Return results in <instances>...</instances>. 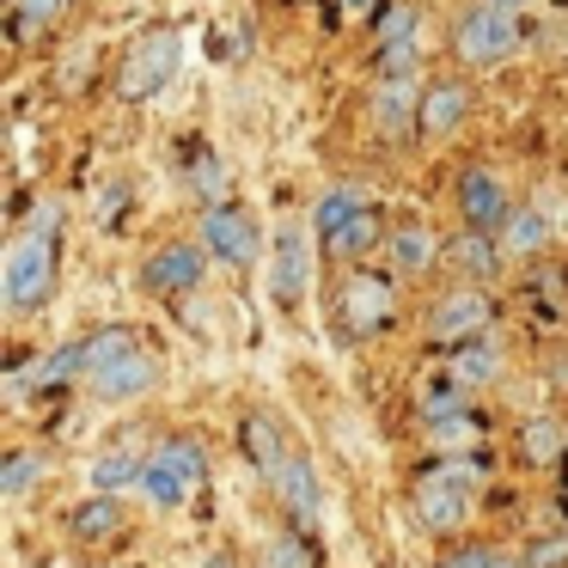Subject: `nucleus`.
<instances>
[{"label":"nucleus","mask_w":568,"mask_h":568,"mask_svg":"<svg viewBox=\"0 0 568 568\" xmlns=\"http://www.w3.org/2000/svg\"><path fill=\"white\" fill-rule=\"evenodd\" d=\"M50 287H55V233L50 226H31L0 257V294H7L13 312H31L50 300Z\"/></svg>","instance_id":"obj_1"},{"label":"nucleus","mask_w":568,"mask_h":568,"mask_svg":"<svg viewBox=\"0 0 568 568\" xmlns=\"http://www.w3.org/2000/svg\"><path fill=\"white\" fill-rule=\"evenodd\" d=\"M514 50H519V19L507 13L501 0H489V7L458 19V55H465L470 68H495Z\"/></svg>","instance_id":"obj_2"},{"label":"nucleus","mask_w":568,"mask_h":568,"mask_svg":"<svg viewBox=\"0 0 568 568\" xmlns=\"http://www.w3.org/2000/svg\"><path fill=\"white\" fill-rule=\"evenodd\" d=\"M178 62H184V43H178L172 31H153L148 43H135V55H129V68H123V99H160V92L172 87Z\"/></svg>","instance_id":"obj_3"},{"label":"nucleus","mask_w":568,"mask_h":568,"mask_svg":"<svg viewBox=\"0 0 568 568\" xmlns=\"http://www.w3.org/2000/svg\"><path fill=\"white\" fill-rule=\"evenodd\" d=\"M306 282H312V239H306V226L282 221L270 239V287H275V300H300Z\"/></svg>","instance_id":"obj_4"},{"label":"nucleus","mask_w":568,"mask_h":568,"mask_svg":"<svg viewBox=\"0 0 568 568\" xmlns=\"http://www.w3.org/2000/svg\"><path fill=\"white\" fill-rule=\"evenodd\" d=\"M92 397H104V404H135V397H148L153 385H160V361H153V348H129V355H116L111 367L92 373Z\"/></svg>","instance_id":"obj_5"},{"label":"nucleus","mask_w":568,"mask_h":568,"mask_svg":"<svg viewBox=\"0 0 568 568\" xmlns=\"http://www.w3.org/2000/svg\"><path fill=\"white\" fill-rule=\"evenodd\" d=\"M458 214H465V226H477V233H501L507 221H514V202H507V184L495 172H465L458 178Z\"/></svg>","instance_id":"obj_6"},{"label":"nucleus","mask_w":568,"mask_h":568,"mask_svg":"<svg viewBox=\"0 0 568 568\" xmlns=\"http://www.w3.org/2000/svg\"><path fill=\"white\" fill-rule=\"evenodd\" d=\"M202 245H209V257H221V263H251L257 257V226H251V214L214 202V209L202 214Z\"/></svg>","instance_id":"obj_7"},{"label":"nucleus","mask_w":568,"mask_h":568,"mask_svg":"<svg viewBox=\"0 0 568 568\" xmlns=\"http://www.w3.org/2000/svg\"><path fill=\"white\" fill-rule=\"evenodd\" d=\"M209 275V245H165L148 263V287L153 294H196Z\"/></svg>","instance_id":"obj_8"},{"label":"nucleus","mask_w":568,"mask_h":568,"mask_svg":"<svg viewBox=\"0 0 568 568\" xmlns=\"http://www.w3.org/2000/svg\"><path fill=\"white\" fill-rule=\"evenodd\" d=\"M483 324H489V294H477V287H458V294L434 300V312H428V331L440 336V343H465Z\"/></svg>","instance_id":"obj_9"},{"label":"nucleus","mask_w":568,"mask_h":568,"mask_svg":"<svg viewBox=\"0 0 568 568\" xmlns=\"http://www.w3.org/2000/svg\"><path fill=\"white\" fill-rule=\"evenodd\" d=\"M470 501H477V495L446 483V477H428L416 489V514H422V526H434V531H458L470 519Z\"/></svg>","instance_id":"obj_10"},{"label":"nucleus","mask_w":568,"mask_h":568,"mask_svg":"<svg viewBox=\"0 0 568 568\" xmlns=\"http://www.w3.org/2000/svg\"><path fill=\"white\" fill-rule=\"evenodd\" d=\"M416 116H422V99H416V87H409V74H392L373 92V129H379V135H404Z\"/></svg>","instance_id":"obj_11"},{"label":"nucleus","mask_w":568,"mask_h":568,"mask_svg":"<svg viewBox=\"0 0 568 568\" xmlns=\"http://www.w3.org/2000/svg\"><path fill=\"white\" fill-rule=\"evenodd\" d=\"M343 312L355 331H379L385 318H392V282H379V275H355V282L343 287Z\"/></svg>","instance_id":"obj_12"},{"label":"nucleus","mask_w":568,"mask_h":568,"mask_svg":"<svg viewBox=\"0 0 568 568\" xmlns=\"http://www.w3.org/2000/svg\"><path fill=\"white\" fill-rule=\"evenodd\" d=\"M465 111H470V92L458 87V80H440V87L422 92V116H416V123L428 129V135H453V129L465 123Z\"/></svg>","instance_id":"obj_13"},{"label":"nucleus","mask_w":568,"mask_h":568,"mask_svg":"<svg viewBox=\"0 0 568 568\" xmlns=\"http://www.w3.org/2000/svg\"><path fill=\"white\" fill-rule=\"evenodd\" d=\"M135 489L148 495V507H160V514H178V507L190 501V489H196V483H184L172 465H165V458H148V470H141Z\"/></svg>","instance_id":"obj_14"},{"label":"nucleus","mask_w":568,"mask_h":568,"mask_svg":"<svg viewBox=\"0 0 568 568\" xmlns=\"http://www.w3.org/2000/svg\"><path fill=\"white\" fill-rule=\"evenodd\" d=\"M385 251H392V263L404 275H422L434 257H440V239H434L428 226H397V233L385 239Z\"/></svg>","instance_id":"obj_15"},{"label":"nucleus","mask_w":568,"mask_h":568,"mask_svg":"<svg viewBox=\"0 0 568 568\" xmlns=\"http://www.w3.org/2000/svg\"><path fill=\"white\" fill-rule=\"evenodd\" d=\"M141 470H148V458H141L135 446H111V453L92 458V489L116 495V489H129V483H141Z\"/></svg>","instance_id":"obj_16"},{"label":"nucleus","mask_w":568,"mask_h":568,"mask_svg":"<svg viewBox=\"0 0 568 568\" xmlns=\"http://www.w3.org/2000/svg\"><path fill=\"white\" fill-rule=\"evenodd\" d=\"M245 446H251V465H257L270 483L282 477L287 453H294V446H287L282 434H275V422H270V416H251V422H245Z\"/></svg>","instance_id":"obj_17"},{"label":"nucleus","mask_w":568,"mask_h":568,"mask_svg":"<svg viewBox=\"0 0 568 568\" xmlns=\"http://www.w3.org/2000/svg\"><path fill=\"white\" fill-rule=\"evenodd\" d=\"M373 245H379V214H373V202L361 214H348V221L324 239V251H331V257H361V251H373Z\"/></svg>","instance_id":"obj_18"},{"label":"nucleus","mask_w":568,"mask_h":568,"mask_svg":"<svg viewBox=\"0 0 568 568\" xmlns=\"http://www.w3.org/2000/svg\"><path fill=\"white\" fill-rule=\"evenodd\" d=\"M275 489H282V501L294 507L300 519L318 514V483H312V465H306L300 453H287V465H282V477H275Z\"/></svg>","instance_id":"obj_19"},{"label":"nucleus","mask_w":568,"mask_h":568,"mask_svg":"<svg viewBox=\"0 0 568 568\" xmlns=\"http://www.w3.org/2000/svg\"><path fill=\"white\" fill-rule=\"evenodd\" d=\"M446 257H453V270H465L470 282H483V275H495V239L477 233V226H465V239H453Z\"/></svg>","instance_id":"obj_20"},{"label":"nucleus","mask_w":568,"mask_h":568,"mask_svg":"<svg viewBox=\"0 0 568 568\" xmlns=\"http://www.w3.org/2000/svg\"><path fill=\"white\" fill-rule=\"evenodd\" d=\"M453 379L458 385H489V379H501V348L495 343H465L453 355Z\"/></svg>","instance_id":"obj_21"},{"label":"nucleus","mask_w":568,"mask_h":568,"mask_svg":"<svg viewBox=\"0 0 568 568\" xmlns=\"http://www.w3.org/2000/svg\"><path fill=\"white\" fill-rule=\"evenodd\" d=\"M129 348H141L135 331H99V336H87V343H80V379H92V373L111 367L116 355H129Z\"/></svg>","instance_id":"obj_22"},{"label":"nucleus","mask_w":568,"mask_h":568,"mask_svg":"<svg viewBox=\"0 0 568 568\" xmlns=\"http://www.w3.org/2000/svg\"><path fill=\"white\" fill-rule=\"evenodd\" d=\"M153 458H165V465H172L184 483H202V477H209V453H202V440H184V434H172V440H165Z\"/></svg>","instance_id":"obj_23"},{"label":"nucleus","mask_w":568,"mask_h":568,"mask_svg":"<svg viewBox=\"0 0 568 568\" xmlns=\"http://www.w3.org/2000/svg\"><path fill=\"white\" fill-rule=\"evenodd\" d=\"M361 209H367V196H361L355 184H343V190H331V196L318 202V214H312V226H318V239H331L336 226H343L348 214H361Z\"/></svg>","instance_id":"obj_24"},{"label":"nucleus","mask_w":568,"mask_h":568,"mask_svg":"<svg viewBox=\"0 0 568 568\" xmlns=\"http://www.w3.org/2000/svg\"><path fill=\"white\" fill-rule=\"evenodd\" d=\"M501 233H507V251H519V257H526V251H538L544 239H550V221H544L538 209H514V221H507Z\"/></svg>","instance_id":"obj_25"},{"label":"nucleus","mask_w":568,"mask_h":568,"mask_svg":"<svg viewBox=\"0 0 568 568\" xmlns=\"http://www.w3.org/2000/svg\"><path fill=\"white\" fill-rule=\"evenodd\" d=\"M74 531L80 538H104V531H116V501L111 495H92V501H80V514H74Z\"/></svg>","instance_id":"obj_26"},{"label":"nucleus","mask_w":568,"mask_h":568,"mask_svg":"<svg viewBox=\"0 0 568 568\" xmlns=\"http://www.w3.org/2000/svg\"><path fill=\"white\" fill-rule=\"evenodd\" d=\"M434 477H446V483H458V489H470V495H477L483 483H489V470H483L477 458H465V453H446L440 465H434Z\"/></svg>","instance_id":"obj_27"},{"label":"nucleus","mask_w":568,"mask_h":568,"mask_svg":"<svg viewBox=\"0 0 568 568\" xmlns=\"http://www.w3.org/2000/svg\"><path fill=\"white\" fill-rule=\"evenodd\" d=\"M562 446H568V434L556 428V422H531V428H526V453L538 458V465H550V458H562Z\"/></svg>","instance_id":"obj_28"},{"label":"nucleus","mask_w":568,"mask_h":568,"mask_svg":"<svg viewBox=\"0 0 568 568\" xmlns=\"http://www.w3.org/2000/svg\"><path fill=\"white\" fill-rule=\"evenodd\" d=\"M257 568H312V556H306V544H300V538H275L270 550L257 556Z\"/></svg>","instance_id":"obj_29"},{"label":"nucleus","mask_w":568,"mask_h":568,"mask_svg":"<svg viewBox=\"0 0 568 568\" xmlns=\"http://www.w3.org/2000/svg\"><path fill=\"white\" fill-rule=\"evenodd\" d=\"M31 477H38V458H31V453H13V458H7V470H0V495H26Z\"/></svg>","instance_id":"obj_30"},{"label":"nucleus","mask_w":568,"mask_h":568,"mask_svg":"<svg viewBox=\"0 0 568 568\" xmlns=\"http://www.w3.org/2000/svg\"><path fill=\"white\" fill-rule=\"evenodd\" d=\"M434 446H465L470 440V422H465V409H453V416H434Z\"/></svg>","instance_id":"obj_31"},{"label":"nucleus","mask_w":568,"mask_h":568,"mask_svg":"<svg viewBox=\"0 0 568 568\" xmlns=\"http://www.w3.org/2000/svg\"><path fill=\"white\" fill-rule=\"evenodd\" d=\"M526 562H531V568H568V538H544V544H531Z\"/></svg>","instance_id":"obj_32"},{"label":"nucleus","mask_w":568,"mask_h":568,"mask_svg":"<svg viewBox=\"0 0 568 568\" xmlns=\"http://www.w3.org/2000/svg\"><path fill=\"white\" fill-rule=\"evenodd\" d=\"M190 184H196L202 196H221V190H226V172H221V165H214V160H202L196 172H190Z\"/></svg>","instance_id":"obj_33"},{"label":"nucleus","mask_w":568,"mask_h":568,"mask_svg":"<svg viewBox=\"0 0 568 568\" xmlns=\"http://www.w3.org/2000/svg\"><path fill=\"white\" fill-rule=\"evenodd\" d=\"M489 556H495V550H458L446 568H489Z\"/></svg>","instance_id":"obj_34"},{"label":"nucleus","mask_w":568,"mask_h":568,"mask_svg":"<svg viewBox=\"0 0 568 568\" xmlns=\"http://www.w3.org/2000/svg\"><path fill=\"white\" fill-rule=\"evenodd\" d=\"M489 568H531V562H526V556H501V550H495Z\"/></svg>","instance_id":"obj_35"},{"label":"nucleus","mask_w":568,"mask_h":568,"mask_svg":"<svg viewBox=\"0 0 568 568\" xmlns=\"http://www.w3.org/2000/svg\"><path fill=\"white\" fill-rule=\"evenodd\" d=\"M343 7H367V0H343Z\"/></svg>","instance_id":"obj_36"}]
</instances>
